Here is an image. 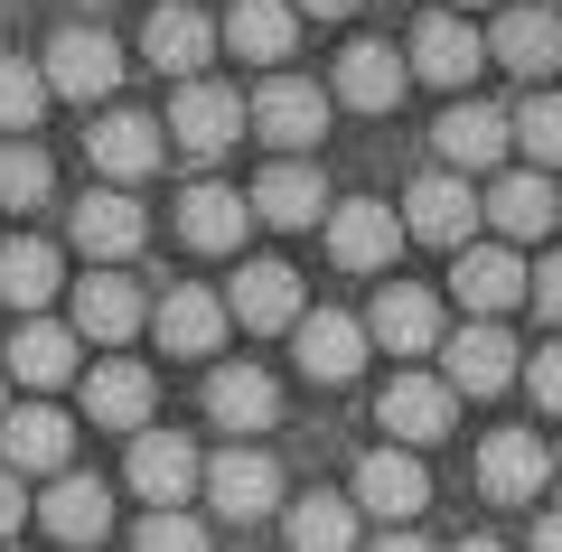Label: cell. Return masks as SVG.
Here are the masks:
<instances>
[{
	"mask_svg": "<svg viewBox=\"0 0 562 552\" xmlns=\"http://www.w3.org/2000/svg\"><path fill=\"white\" fill-rule=\"evenodd\" d=\"M525 384H535V403H543V413H562V347H535Z\"/></svg>",
	"mask_w": 562,
	"mask_h": 552,
	"instance_id": "40",
	"label": "cell"
},
{
	"mask_svg": "<svg viewBox=\"0 0 562 552\" xmlns=\"http://www.w3.org/2000/svg\"><path fill=\"white\" fill-rule=\"evenodd\" d=\"M460 552H497V543H487V533H479V543H460Z\"/></svg>",
	"mask_w": 562,
	"mask_h": 552,
	"instance_id": "46",
	"label": "cell"
},
{
	"mask_svg": "<svg viewBox=\"0 0 562 552\" xmlns=\"http://www.w3.org/2000/svg\"><path fill=\"white\" fill-rule=\"evenodd\" d=\"M553 469H562V450H553Z\"/></svg>",
	"mask_w": 562,
	"mask_h": 552,
	"instance_id": "49",
	"label": "cell"
},
{
	"mask_svg": "<svg viewBox=\"0 0 562 552\" xmlns=\"http://www.w3.org/2000/svg\"><path fill=\"white\" fill-rule=\"evenodd\" d=\"M366 552H431V543H422V533H375Z\"/></svg>",
	"mask_w": 562,
	"mask_h": 552,
	"instance_id": "44",
	"label": "cell"
},
{
	"mask_svg": "<svg viewBox=\"0 0 562 552\" xmlns=\"http://www.w3.org/2000/svg\"><path fill=\"white\" fill-rule=\"evenodd\" d=\"M0 394H10V365H0ZM0 421H10V413H0Z\"/></svg>",
	"mask_w": 562,
	"mask_h": 552,
	"instance_id": "47",
	"label": "cell"
},
{
	"mask_svg": "<svg viewBox=\"0 0 562 552\" xmlns=\"http://www.w3.org/2000/svg\"><path fill=\"white\" fill-rule=\"evenodd\" d=\"M487 225H497L506 244H516V235H553V225H562V188L543 169H506L497 188H487Z\"/></svg>",
	"mask_w": 562,
	"mask_h": 552,
	"instance_id": "27",
	"label": "cell"
},
{
	"mask_svg": "<svg viewBox=\"0 0 562 552\" xmlns=\"http://www.w3.org/2000/svg\"><path fill=\"white\" fill-rule=\"evenodd\" d=\"M85 413L140 440V431H150V413H160V384H150V365H132V356H103L94 375H85Z\"/></svg>",
	"mask_w": 562,
	"mask_h": 552,
	"instance_id": "17",
	"label": "cell"
},
{
	"mask_svg": "<svg viewBox=\"0 0 562 552\" xmlns=\"http://www.w3.org/2000/svg\"><path fill=\"white\" fill-rule=\"evenodd\" d=\"M140 318H150V300H140L132 272H85L76 281V337L85 347H132Z\"/></svg>",
	"mask_w": 562,
	"mask_h": 552,
	"instance_id": "11",
	"label": "cell"
},
{
	"mask_svg": "<svg viewBox=\"0 0 562 552\" xmlns=\"http://www.w3.org/2000/svg\"><path fill=\"white\" fill-rule=\"evenodd\" d=\"M244 198H254V216H262V225H281V235L328 225V178L310 169V159H272V169H262Z\"/></svg>",
	"mask_w": 562,
	"mask_h": 552,
	"instance_id": "12",
	"label": "cell"
},
{
	"mask_svg": "<svg viewBox=\"0 0 562 552\" xmlns=\"http://www.w3.org/2000/svg\"><path fill=\"white\" fill-rule=\"evenodd\" d=\"M206 496H216L225 525H254V515L281 506V469L262 450H216V459H206Z\"/></svg>",
	"mask_w": 562,
	"mask_h": 552,
	"instance_id": "16",
	"label": "cell"
},
{
	"mask_svg": "<svg viewBox=\"0 0 562 552\" xmlns=\"http://www.w3.org/2000/svg\"><path fill=\"white\" fill-rule=\"evenodd\" d=\"M244 132H254V103H244V94H225V85H206V76L179 85V103H169V140H179V150L225 159Z\"/></svg>",
	"mask_w": 562,
	"mask_h": 552,
	"instance_id": "4",
	"label": "cell"
},
{
	"mask_svg": "<svg viewBox=\"0 0 562 552\" xmlns=\"http://www.w3.org/2000/svg\"><path fill=\"white\" fill-rule=\"evenodd\" d=\"M20 515H29V496H20V469H0V543L20 533Z\"/></svg>",
	"mask_w": 562,
	"mask_h": 552,
	"instance_id": "42",
	"label": "cell"
},
{
	"mask_svg": "<svg viewBox=\"0 0 562 552\" xmlns=\"http://www.w3.org/2000/svg\"><path fill=\"white\" fill-rule=\"evenodd\" d=\"M450 10H479V0H450Z\"/></svg>",
	"mask_w": 562,
	"mask_h": 552,
	"instance_id": "48",
	"label": "cell"
},
{
	"mask_svg": "<svg viewBox=\"0 0 562 552\" xmlns=\"http://www.w3.org/2000/svg\"><path fill=\"white\" fill-rule=\"evenodd\" d=\"M431 140H441L450 169H487V159H506V140H516V113H497V103H450V113L431 122Z\"/></svg>",
	"mask_w": 562,
	"mask_h": 552,
	"instance_id": "29",
	"label": "cell"
},
{
	"mask_svg": "<svg viewBox=\"0 0 562 552\" xmlns=\"http://www.w3.org/2000/svg\"><path fill=\"white\" fill-rule=\"evenodd\" d=\"M535 309L562 328V254H543V262H535Z\"/></svg>",
	"mask_w": 562,
	"mask_h": 552,
	"instance_id": "41",
	"label": "cell"
},
{
	"mask_svg": "<svg viewBox=\"0 0 562 552\" xmlns=\"http://www.w3.org/2000/svg\"><path fill=\"white\" fill-rule=\"evenodd\" d=\"M403 47H413V76H422V85H441V94H460V85L487 66V38L460 20V10H431V20H422Z\"/></svg>",
	"mask_w": 562,
	"mask_h": 552,
	"instance_id": "7",
	"label": "cell"
},
{
	"mask_svg": "<svg viewBox=\"0 0 562 552\" xmlns=\"http://www.w3.org/2000/svg\"><path fill=\"white\" fill-rule=\"evenodd\" d=\"M291 10H301V20H347L357 0H291Z\"/></svg>",
	"mask_w": 562,
	"mask_h": 552,
	"instance_id": "43",
	"label": "cell"
},
{
	"mask_svg": "<svg viewBox=\"0 0 562 552\" xmlns=\"http://www.w3.org/2000/svg\"><path fill=\"white\" fill-rule=\"evenodd\" d=\"M0 300L38 318L47 300H57V244H38V235H10V244H0Z\"/></svg>",
	"mask_w": 562,
	"mask_h": 552,
	"instance_id": "34",
	"label": "cell"
},
{
	"mask_svg": "<svg viewBox=\"0 0 562 552\" xmlns=\"http://www.w3.org/2000/svg\"><path fill=\"white\" fill-rule=\"evenodd\" d=\"M225 309H235L244 328H301L310 300H301V272H291V262H244V272H235V300H225Z\"/></svg>",
	"mask_w": 562,
	"mask_h": 552,
	"instance_id": "26",
	"label": "cell"
},
{
	"mask_svg": "<svg viewBox=\"0 0 562 552\" xmlns=\"http://www.w3.org/2000/svg\"><path fill=\"white\" fill-rule=\"evenodd\" d=\"M47 198H57V169H47V150L10 140V150H0V206H47Z\"/></svg>",
	"mask_w": 562,
	"mask_h": 552,
	"instance_id": "37",
	"label": "cell"
},
{
	"mask_svg": "<svg viewBox=\"0 0 562 552\" xmlns=\"http://www.w3.org/2000/svg\"><path fill=\"white\" fill-rule=\"evenodd\" d=\"M357 506L384 515V533H413V515L431 506V469H422L413 450H375V459H357Z\"/></svg>",
	"mask_w": 562,
	"mask_h": 552,
	"instance_id": "6",
	"label": "cell"
},
{
	"mask_svg": "<svg viewBox=\"0 0 562 552\" xmlns=\"http://www.w3.org/2000/svg\"><path fill=\"white\" fill-rule=\"evenodd\" d=\"M516 140H525V159L535 169H562V94H535L516 113Z\"/></svg>",
	"mask_w": 562,
	"mask_h": 552,
	"instance_id": "38",
	"label": "cell"
},
{
	"mask_svg": "<svg viewBox=\"0 0 562 552\" xmlns=\"http://www.w3.org/2000/svg\"><path fill=\"white\" fill-rule=\"evenodd\" d=\"M487 57H497L506 76L543 85V76L562 66V20L543 10V0H535V10H497V29H487Z\"/></svg>",
	"mask_w": 562,
	"mask_h": 552,
	"instance_id": "15",
	"label": "cell"
},
{
	"mask_svg": "<svg viewBox=\"0 0 562 552\" xmlns=\"http://www.w3.org/2000/svg\"><path fill=\"white\" fill-rule=\"evenodd\" d=\"M375 413H384V431H394V450H431V440L460 421V394H450V375L441 384H431V375H394Z\"/></svg>",
	"mask_w": 562,
	"mask_h": 552,
	"instance_id": "9",
	"label": "cell"
},
{
	"mask_svg": "<svg viewBox=\"0 0 562 552\" xmlns=\"http://www.w3.org/2000/svg\"><path fill=\"white\" fill-rule=\"evenodd\" d=\"M450 291H460L479 318H506L516 300H535V262H516V244H469L460 272H450Z\"/></svg>",
	"mask_w": 562,
	"mask_h": 552,
	"instance_id": "10",
	"label": "cell"
},
{
	"mask_svg": "<svg viewBox=\"0 0 562 552\" xmlns=\"http://www.w3.org/2000/svg\"><path fill=\"white\" fill-rule=\"evenodd\" d=\"M76 365H85V337H76V328H57V318H29V328L10 337V375L38 384V394H57Z\"/></svg>",
	"mask_w": 562,
	"mask_h": 552,
	"instance_id": "33",
	"label": "cell"
},
{
	"mask_svg": "<svg viewBox=\"0 0 562 552\" xmlns=\"http://www.w3.org/2000/svg\"><path fill=\"white\" fill-rule=\"evenodd\" d=\"M535 552H562V515H543V525H535Z\"/></svg>",
	"mask_w": 562,
	"mask_h": 552,
	"instance_id": "45",
	"label": "cell"
},
{
	"mask_svg": "<svg viewBox=\"0 0 562 552\" xmlns=\"http://www.w3.org/2000/svg\"><path fill=\"white\" fill-rule=\"evenodd\" d=\"M216 38H225V29L206 20V10H188V0H160V10H150V29H140V57L169 66L179 85H198V66L216 57Z\"/></svg>",
	"mask_w": 562,
	"mask_h": 552,
	"instance_id": "13",
	"label": "cell"
},
{
	"mask_svg": "<svg viewBox=\"0 0 562 552\" xmlns=\"http://www.w3.org/2000/svg\"><path fill=\"white\" fill-rule=\"evenodd\" d=\"M0 552H10V543H0Z\"/></svg>",
	"mask_w": 562,
	"mask_h": 552,
	"instance_id": "51",
	"label": "cell"
},
{
	"mask_svg": "<svg viewBox=\"0 0 562 552\" xmlns=\"http://www.w3.org/2000/svg\"><path fill=\"white\" fill-rule=\"evenodd\" d=\"M291 337H301V375H310V384H347V375L366 365V347H375L347 309H310Z\"/></svg>",
	"mask_w": 562,
	"mask_h": 552,
	"instance_id": "25",
	"label": "cell"
},
{
	"mask_svg": "<svg viewBox=\"0 0 562 552\" xmlns=\"http://www.w3.org/2000/svg\"><path fill=\"white\" fill-rule=\"evenodd\" d=\"M254 132L272 140V159H310V150H319V132H328V94H319V85H301V76H272L254 94Z\"/></svg>",
	"mask_w": 562,
	"mask_h": 552,
	"instance_id": "5",
	"label": "cell"
},
{
	"mask_svg": "<svg viewBox=\"0 0 562 552\" xmlns=\"http://www.w3.org/2000/svg\"><path fill=\"white\" fill-rule=\"evenodd\" d=\"M85 150H94V169L113 178V188H140V178L169 159V122H150V113H103L94 132H85Z\"/></svg>",
	"mask_w": 562,
	"mask_h": 552,
	"instance_id": "8",
	"label": "cell"
},
{
	"mask_svg": "<svg viewBox=\"0 0 562 552\" xmlns=\"http://www.w3.org/2000/svg\"><path fill=\"white\" fill-rule=\"evenodd\" d=\"M244 225H254V198H244V188H216V178H198V188L179 198V244H188V254H235Z\"/></svg>",
	"mask_w": 562,
	"mask_h": 552,
	"instance_id": "20",
	"label": "cell"
},
{
	"mask_svg": "<svg viewBox=\"0 0 562 552\" xmlns=\"http://www.w3.org/2000/svg\"><path fill=\"white\" fill-rule=\"evenodd\" d=\"M122 469H132V496H150V515H179L188 496L206 487L198 440H188V431H160V421H150V431L132 440V459H122Z\"/></svg>",
	"mask_w": 562,
	"mask_h": 552,
	"instance_id": "2",
	"label": "cell"
},
{
	"mask_svg": "<svg viewBox=\"0 0 562 552\" xmlns=\"http://www.w3.org/2000/svg\"><path fill=\"white\" fill-rule=\"evenodd\" d=\"M66 450H76V421L57 403H29V413L0 421V469H38V477H66Z\"/></svg>",
	"mask_w": 562,
	"mask_h": 552,
	"instance_id": "24",
	"label": "cell"
},
{
	"mask_svg": "<svg viewBox=\"0 0 562 552\" xmlns=\"http://www.w3.org/2000/svg\"><path fill=\"white\" fill-rule=\"evenodd\" d=\"M132 552H206V525L198 515H140Z\"/></svg>",
	"mask_w": 562,
	"mask_h": 552,
	"instance_id": "39",
	"label": "cell"
},
{
	"mask_svg": "<svg viewBox=\"0 0 562 552\" xmlns=\"http://www.w3.org/2000/svg\"><path fill=\"white\" fill-rule=\"evenodd\" d=\"M206 421H225V431H272L281 421V384L262 375V365H206Z\"/></svg>",
	"mask_w": 562,
	"mask_h": 552,
	"instance_id": "19",
	"label": "cell"
},
{
	"mask_svg": "<svg viewBox=\"0 0 562 552\" xmlns=\"http://www.w3.org/2000/svg\"><path fill=\"white\" fill-rule=\"evenodd\" d=\"M441 365H450V394H506V375H516V347H506L497 318H479V328H460V337L441 347Z\"/></svg>",
	"mask_w": 562,
	"mask_h": 552,
	"instance_id": "31",
	"label": "cell"
},
{
	"mask_svg": "<svg viewBox=\"0 0 562 552\" xmlns=\"http://www.w3.org/2000/svg\"><path fill=\"white\" fill-rule=\"evenodd\" d=\"M122 38H103V29H57L47 38V57H38V76H47V94H66V103H103L122 85Z\"/></svg>",
	"mask_w": 562,
	"mask_h": 552,
	"instance_id": "3",
	"label": "cell"
},
{
	"mask_svg": "<svg viewBox=\"0 0 562 552\" xmlns=\"http://www.w3.org/2000/svg\"><path fill=\"white\" fill-rule=\"evenodd\" d=\"M328 254H338L347 272H384V262L403 254V216H394V206H375V198L328 206Z\"/></svg>",
	"mask_w": 562,
	"mask_h": 552,
	"instance_id": "14",
	"label": "cell"
},
{
	"mask_svg": "<svg viewBox=\"0 0 562 552\" xmlns=\"http://www.w3.org/2000/svg\"><path fill=\"white\" fill-rule=\"evenodd\" d=\"M479 216H487V198L469 188L460 169H422L413 188H403V235L441 244V254H469V235H479Z\"/></svg>",
	"mask_w": 562,
	"mask_h": 552,
	"instance_id": "1",
	"label": "cell"
},
{
	"mask_svg": "<svg viewBox=\"0 0 562 552\" xmlns=\"http://www.w3.org/2000/svg\"><path fill=\"white\" fill-rule=\"evenodd\" d=\"M38 515H47V533L57 543H103L113 533V487L103 477H85V469H66V477H47V496H38Z\"/></svg>",
	"mask_w": 562,
	"mask_h": 552,
	"instance_id": "21",
	"label": "cell"
},
{
	"mask_svg": "<svg viewBox=\"0 0 562 552\" xmlns=\"http://www.w3.org/2000/svg\"><path fill=\"white\" fill-rule=\"evenodd\" d=\"M47 113V76L29 57H0V132L10 140H29V122Z\"/></svg>",
	"mask_w": 562,
	"mask_h": 552,
	"instance_id": "36",
	"label": "cell"
},
{
	"mask_svg": "<svg viewBox=\"0 0 562 552\" xmlns=\"http://www.w3.org/2000/svg\"><path fill=\"white\" fill-rule=\"evenodd\" d=\"M366 337L394 347V356H431L441 347V300L422 291V281H394V291L375 300V318H366Z\"/></svg>",
	"mask_w": 562,
	"mask_h": 552,
	"instance_id": "28",
	"label": "cell"
},
{
	"mask_svg": "<svg viewBox=\"0 0 562 552\" xmlns=\"http://www.w3.org/2000/svg\"><path fill=\"white\" fill-rule=\"evenodd\" d=\"M543 477H553V450H543L535 431H516V421H506V431L479 440V487H487V496H535Z\"/></svg>",
	"mask_w": 562,
	"mask_h": 552,
	"instance_id": "30",
	"label": "cell"
},
{
	"mask_svg": "<svg viewBox=\"0 0 562 552\" xmlns=\"http://www.w3.org/2000/svg\"><path fill=\"white\" fill-rule=\"evenodd\" d=\"M150 328H160V347L169 356H206V347H225V328H235V309H225L206 281H179V291L150 309Z\"/></svg>",
	"mask_w": 562,
	"mask_h": 552,
	"instance_id": "22",
	"label": "cell"
},
{
	"mask_svg": "<svg viewBox=\"0 0 562 552\" xmlns=\"http://www.w3.org/2000/svg\"><path fill=\"white\" fill-rule=\"evenodd\" d=\"M225 47L254 57V66H281L301 47V10H291V0H235V10H225Z\"/></svg>",
	"mask_w": 562,
	"mask_h": 552,
	"instance_id": "32",
	"label": "cell"
},
{
	"mask_svg": "<svg viewBox=\"0 0 562 552\" xmlns=\"http://www.w3.org/2000/svg\"><path fill=\"white\" fill-rule=\"evenodd\" d=\"M76 244L94 262H132L150 244V216H140L132 188H94V198H76Z\"/></svg>",
	"mask_w": 562,
	"mask_h": 552,
	"instance_id": "18",
	"label": "cell"
},
{
	"mask_svg": "<svg viewBox=\"0 0 562 552\" xmlns=\"http://www.w3.org/2000/svg\"><path fill=\"white\" fill-rule=\"evenodd\" d=\"M403 85H413V57H394L384 38L338 47V103H357V113H394Z\"/></svg>",
	"mask_w": 562,
	"mask_h": 552,
	"instance_id": "23",
	"label": "cell"
},
{
	"mask_svg": "<svg viewBox=\"0 0 562 552\" xmlns=\"http://www.w3.org/2000/svg\"><path fill=\"white\" fill-rule=\"evenodd\" d=\"M543 10H553V0H543Z\"/></svg>",
	"mask_w": 562,
	"mask_h": 552,
	"instance_id": "50",
	"label": "cell"
},
{
	"mask_svg": "<svg viewBox=\"0 0 562 552\" xmlns=\"http://www.w3.org/2000/svg\"><path fill=\"white\" fill-rule=\"evenodd\" d=\"M291 552H357V496H301L291 506Z\"/></svg>",
	"mask_w": 562,
	"mask_h": 552,
	"instance_id": "35",
	"label": "cell"
}]
</instances>
